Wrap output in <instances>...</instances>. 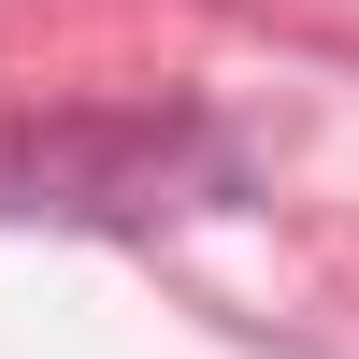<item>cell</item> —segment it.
Here are the masks:
<instances>
[{
    "label": "cell",
    "mask_w": 359,
    "mask_h": 359,
    "mask_svg": "<svg viewBox=\"0 0 359 359\" xmlns=\"http://www.w3.org/2000/svg\"><path fill=\"white\" fill-rule=\"evenodd\" d=\"M216 201H245V144L201 101H72L0 130V216L158 230V216H216Z\"/></svg>",
    "instance_id": "obj_1"
}]
</instances>
